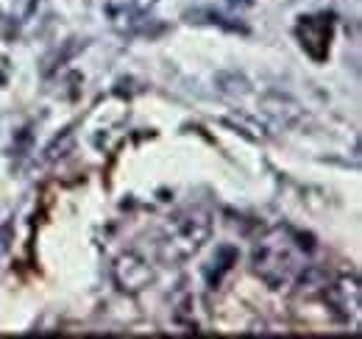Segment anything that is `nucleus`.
<instances>
[{"label": "nucleus", "instance_id": "obj_1", "mask_svg": "<svg viewBox=\"0 0 362 339\" xmlns=\"http://www.w3.org/2000/svg\"><path fill=\"white\" fill-rule=\"evenodd\" d=\"M209 237V220L204 214H181L170 222L168 237L162 239V258L168 261H184Z\"/></svg>", "mask_w": 362, "mask_h": 339}, {"label": "nucleus", "instance_id": "obj_2", "mask_svg": "<svg viewBox=\"0 0 362 339\" xmlns=\"http://www.w3.org/2000/svg\"><path fill=\"white\" fill-rule=\"evenodd\" d=\"M115 278L123 290L129 292H139L142 287H148L153 281V273L139 261L134 256H123L117 264H115Z\"/></svg>", "mask_w": 362, "mask_h": 339}, {"label": "nucleus", "instance_id": "obj_3", "mask_svg": "<svg viewBox=\"0 0 362 339\" xmlns=\"http://www.w3.org/2000/svg\"><path fill=\"white\" fill-rule=\"evenodd\" d=\"M301 34V44L307 47V53L313 56V47L315 42H320V47L326 50L329 47V37H332V20H323V17H307L298 28Z\"/></svg>", "mask_w": 362, "mask_h": 339}, {"label": "nucleus", "instance_id": "obj_4", "mask_svg": "<svg viewBox=\"0 0 362 339\" xmlns=\"http://www.w3.org/2000/svg\"><path fill=\"white\" fill-rule=\"evenodd\" d=\"M8 234H11V225H6V228L0 231V254L8 248Z\"/></svg>", "mask_w": 362, "mask_h": 339}]
</instances>
